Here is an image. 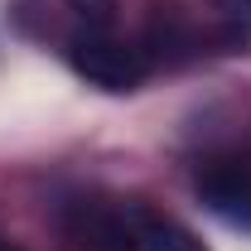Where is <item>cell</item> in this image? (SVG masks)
<instances>
[{
  "label": "cell",
  "mask_w": 251,
  "mask_h": 251,
  "mask_svg": "<svg viewBox=\"0 0 251 251\" xmlns=\"http://www.w3.org/2000/svg\"><path fill=\"white\" fill-rule=\"evenodd\" d=\"M58 222L73 251H145L140 203H121V198H106V193H82V198H68Z\"/></svg>",
  "instance_id": "obj_1"
},
{
  "label": "cell",
  "mask_w": 251,
  "mask_h": 251,
  "mask_svg": "<svg viewBox=\"0 0 251 251\" xmlns=\"http://www.w3.org/2000/svg\"><path fill=\"white\" fill-rule=\"evenodd\" d=\"M198 198L232 227L251 232V159H237V155L208 159L198 169Z\"/></svg>",
  "instance_id": "obj_3"
},
{
  "label": "cell",
  "mask_w": 251,
  "mask_h": 251,
  "mask_svg": "<svg viewBox=\"0 0 251 251\" xmlns=\"http://www.w3.org/2000/svg\"><path fill=\"white\" fill-rule=\"evenodd\" d=\"M140 242H145V251H213L193 227H184L179 218L159 213L150 203H140Z\"/></svg>",
  "instance_id": "obj_5"
},
{
  "label": "cell",
  "mask_w": 251,
  "mask_h": 251,
  "mask_svg": "<svg viewBox=\"0 0 251 251\" xmlns=\"http://www.w3.org/2000/svg\"><path fill=\"white\" fill-rule=\"evenodd\" d=\"M198 20H193V29L198 39L208 44V49H218V53H251V0H198Z\"/></svg>",
  "instance_id": "obj_4"
},
{
  "label": "cell",
  "mask_w": 251,
  "mask_h": 251,
  "mask_svg": "<svg viewBox=\"0 0 251 251\" xmlns=\"http://www.w3.org/2000/svg\"><path fill=\"white\" fill-rule=\"evenodd\" d=\"M63 53H68V68L101 92H135L150 73L145 49H135L130 39H116L111 29H77Z\"/></svg>",
  "instance_id": "obj_2"
},
{
  "label": "cell",
  "mask_w": 251,
  "mask_h": 251,
  "mask_svg": "<svg viewBox=\"0 0 251 251\" xmlns=\"http://www.w3.org/2000/svg\"><path fill=\"white\" fill-rule=\"evenodd\" d=\"M68 10L82 20V29H111L116 20V0H68Z\"/></svg>",
  "instance_id": "obj_6"
},
{
  "label": "cell",
  "mask_w": 251,
  "mask_h": 251,
  "mask_svg": "<svg viewBox=\"0 0 251 251\" xmlns=\"http://www.w3.org/2000/svg\"><path fill=\"white\" fill-rule=\"evenodd\" d=\"M0 251H20V247H10V242H5V237H0Z\"/></svg>",
  "instance_id": "obj_7"
}]
</instances>
